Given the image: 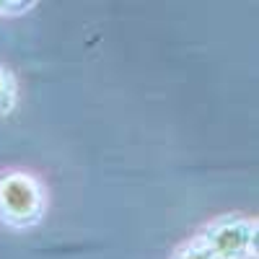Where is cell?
<instances>
[{
	"label": "cell",
	"instance_id": "cell-1",
	"mask_svg": "<svg viewBox=\"0 0 259 259\" xmlns=\"http://www.w3.org/2000/svg\"><path fill=\"white\" fill-rule=\"evenodd\" d=\"M41 194L31 177L8 174L0 179V215L13 226H29L39 218Z\"/></svg>",
	"mask_w": 259,
	"mask_h": 259
},
{
	"label": "cell",
	"instance_id": "cell-2",
	"mask_svg": "<svg viewBox=\"0 0 259 259\" xmlns=\"http://www.w3.org/2000/svg\"><path fill=\"white\" fill-rule=\"evenodd\" d=\"M205 246L215 259H241L254 246V226L246 221H223L205 236Z\"/></svg>",
	"mask_w": 259,
	"mask_h": 259
},
{
	"label": "cell",
	"instance_id": "cell-3",
	"mask_svg": "<svg viewBox=\"0 0 259 259\" xmlns=\"http://www.w3.org/2000/svg\"><path fill=\"white\" fill-rule=\"evenodd\" d=\"M11 101H13V85H11V78H8V73L0 70V112H8Z\"/></svg>",
	"mask_w": 259,
	"mask_h": 259
},
{
	"label": "cell",
	"instance_id": "cell-4",
	"mask_svg": "<svg viewBox=\"0 0 259 259\" xmlns=\"http://www.w3.org/2000/svg\"><path fill=\"white\" fill-rule=\"evenodd\" d=\"M177 259H215V256L210 254V249H207L205 244H200V246H189V249L182 251Z\"/></svg>",
	"mask_w": 259,
	"mask_h": 259
}]
</instances>
